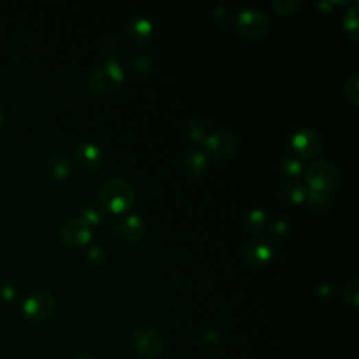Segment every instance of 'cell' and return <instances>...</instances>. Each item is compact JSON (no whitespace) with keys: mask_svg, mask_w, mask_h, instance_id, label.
<instances>
[{"mask_svg":"<svg viewBox=\"0 0 359 359\" xmlns=\"http://www.w3.org/2000/svg\"><path fill=\"white\" fill-rule=\"evenodd\" d=\"M97 198L107 212L125 213L135 202V189L124 178H110L100 185Z\"/></svg>","mask_w":359,"mask_h":359,"instance_id":"6da1fadb","label":"cell"},{"mask_svg":"<svg viewBox=\"0 0 359 359\" xmlns=\"http://www.w3.org/2000/svg\"><path fill=\"white\" fill-rule=\"evenodd\" d=\"M306 185L310 189L324 194H333L341 185V173L333 161L327 159H317L306 169Z\"/></svg>","mask_w":359,"mask_h":359,"instance_id":"7a4b0ae2","label":"cell"},{"mask_svg":"<svg viewBox=\"0 0 359 359\" xmlns=\"http://www.w3.org/2000/svg\"><path fill=\"white\" fill-rule=\"evenodd\" d=\"M124 82V69L117 60H107L94 68L89 76L87 86L90 91L99 95L111 94Z\"/></svg>","mask_w":359,"mask_h":359,"instance_id":"3957f363","label":"cell"},{"mask_svg":"<svg viewBox=\"0 0 359 359\" xmlns=\"http://www.w3.org/2000/svg\"><path fill=\"white\" fill-rule=\"evenodd\" d=\"M235 28L242 37L257 40L264 37L270 30L268 16L258 9L247 8L240 10L235 19Z\"/></svg>","mask_w":359,"mask_h":359,"instance_id":"277c9868","label":"cell"},{"mask_svg":"<svg viewBox=\"0 0 359 359\" xmlns=\"http://www.w3.org/2000/svg\"><path fill=\"white\" fill-rule=\"evenodd\" d=\"M110 231L124 242H139L145 235L146 224L141 215L126 213L110 222Z\"/></svg>","mask_w":359,"mask_h":359,"instance_id":"5b68a950","label":"cell"},{"mask_svg":"<svg viewBox=\"0 0 359 359\" xmlns=\"http://www.w3.org/2000/svg\"><path fill=\"white\" fill-rule=\"evenodd\" d=\"M290 145L295 156L302 159H314L323 150V138L316 129L302 128L293 134Z\"/></svg>","mask_w":359,"mask_h":359,"instance_id":"8992f818","label":"cell"},{"mask_svg":"<svg viewBox=\"0 0 359 359\" xmlns=\"http://www.w3.org/2000/svg\"><path fill=\"white\" fill-rule=\"evenodd\" d=\"M134 349L146 359H154L163 352V338L152 327H139L132 333L130 337Z\"/></svg>","mask_w":359,"mask_h":359,"instance_id":"52a82bcc","label":"cell"},{"mask_svg":"<svg viewBox=\"0 0 359 359\" xmlns=\"http://www.w3.org/2000/svg\"><path fill=\"white\" fill-rule=\"evenodd\" d=\"M56 309V301L48 292H36L23 303V312L31 321H44Z\"/></svg>","mask_w":359,"mask_h":359,"instance_id":"ba28073f","label":"cell"},{"mask_svg":"<svg viewBox=\"0 0 359 359\" xmlns=\"http://www.w3.org/2000/svg\"><path fill=\"white\" fill-rule=\"evenodd\" d=\"M60 240L69 247H82L91 240L93 226L80 216L65 220L60 227Z\"/></svg>","mask_w":359,"mask_h":359,"instance_id":"9c48e42d","label":"cell"},{"mask_svg":"<svg viewBox=\"0 0 359 359\" xmlns=\"http://www.w3.org/2000/svg\"><path fill=\"white\" fill-rule=\"evenodd\" d=\"M202 143L212 157L227 159L238 149V137L229 130H218L208 135Z\"/></svg>","mask_w":359,"mask_h":359,"instance_id":"30bf717a","label":"cell"},{"mask_svg":"<svg viewBox=\"0 0 359 359\" xmlns=\"http://www.w3.org/2000/svg\"><path fill=\"white\" fill-rule=\"evenodd\" d=\"M244 259L253 268L266 267L274 257V247L270 240L264 238H254L244 246Z\"/></svg>","mask_w":359,"mask_h":359,"instance_id":"8fae6325","label":"cell"},{"mask_svg":"<svg viewBox=\"0 0 359 359\" xmlns=\"http://www.w3.org/2000/svg\"><path fill=\"white\" fill-rule=\"evenodd\" d=\"M153 23L148 17L135 16L129 20L126 25V37L132 44L138 47H145L150 43L153 37Z\"/></svg>","mask_w":359,"mask_h":359,"instance_id":"7c38bea8","label":"cell"},{"mask_svg":"<svg viewBox=\"0 0 359 359\" xmlns=\"http://www.w3.org/2000/svg\"><path fill=\"white\" fill-rule=\"evenodd\" d=\"M75 159L82 170L94 173L103 165V152L97 145L84 142L75 149Z\"/></svg>","mask_w":359,"mask_h":359,"instance_id":"4fadbf2b","label":"cell"},{"mask_svg":"<svg viewBox=\"0 0 359 359\" xmlns=\"http://www.w3.org/2000/svg\"><path fill=\"white\" fill-rule=\"evenodd\" d=\"M181 165H183V172L185 173V176L192 177V178L198 177L205 172V169L208 166L207 153L195 146L188 148L183 156Z\"/></svg>","mask_w":359,"mask_h":359,"instance_id":"5bb4252c","label":"cell"},{"mask_svg":"<svg viewBox=\"0 0 359 359\" xmlns=\"http://www.w3.org/2000/svg\"><path fill=\"white\" fill-rule=\"evenodd\" d=\"M306 194H308V185L298 180L288 181L281 189L282 200L286 204H292V205H299L303 201H306Z\"/></svg>","mask_w":359,"mask_h":359,"instance_id":"9a60e30c","label":"cell"},{"mask_svg":"<svg viewBox=\"0 0 359 359\" xmlns=\"http://www.w3.org/2000/svg\"><path fill=\"white\" fill-rule=\"evenodd\" d=\"M243 223L246 229L253 233V235H261L267 229L268 218L267 213L259 209V208H253L244 213Z\"/></svg>","mask_w":359,"mask_h":359,"instance_id":"2e32d148","label":"cell"},{"mask_svg":"<svg viewBox=\"0 0 359 359\" xmlns=\"http://www.w3.org/2000/svg\"><path fill=\"white\" fill-rule=\"evenodd\" d=\"M183 130H184V135L195 142V143H201L205 141V138L208 137V129L207 125L204 124L202 119L200 118H188L184 125H183Z\"/></svg>","mask_w":359,"mask_h":359,"instance_id":"e0dca14e","label":"cell"},{"mask_svg":"<svg viewBox=\"0 0 359 359\" xmlns=\"http://www.w3.org/2000/svg\"><path fill=\"white\" fill-rule=\"evenodd\" d=\"M72 166L65 154H52L48 159V172L56 180H65L71 174Z\"/></svg>","mask_w":359,"mask_h":359,"instance_id":"ac0fdd59","label":"cell"},{"mask_svg":"<svg viewBox=\"0 0 359 359\" xmlns=\"http://www.w3.org/2000/svg\"><path fill=\"white\" fill-rule=\"evenodd\" d=\"M80 212H82L80 218L84 219L90 226L100 224L107 218V211L100 204H95V202L83 204L80 207Z\"/></svg>","mask_w":359,"mask_h":359,"instance_id":"d6986e66","label":"cell"},{"mask_svg":"<svg viewBox=\"0 0 359 359\" xmlns=\"http://www.w3.org/2000/svg\"><path fill=\"white\" fill-rule=\"evenodd\" d=\"M281 172L288 177H299L303 173V161L295 156V154H288L283 156L279 161Z\"/></svg>","mask_w":359,"mask_h":359,"instance_id":"ffe728a7","label":"cell"},{"mask_svg":"<svg viewBox=\"0 0 359 359\" xmlns=\"http://www.w3.org/2000/svg\"><path fill=\"white\" fill-rule=\"evenodd\" d=\"M343 27L347 32V36L354 40L358 41L359 36H358V8L356 3L349 6L348 10L344 14V20H343Z\"/></svg>","mask_w":359,"mask_h":359,"instance_id":"44dd1931","label":"cell"},{"mask_svg":"<svg viewBox=\"0 0 359 359\" xmlns=\"http://www.w3.org/2000/svg\"><path fill=\"white\" fill-rule=\"evenodd\" d=\"M343 299L344 302L351 306L356 308L359 303V279L356 277L348 279L343 289Z\"/></svg>","mask_w":359,"mask_h":359,"instance_id":"7402d4cb","label":"cell"},{"mask_svg":"<svg viewBox=\"0 0 359 359\" xmlns=\"http://www.w3.org/2000/svg\"><path fill=\"white\" fill-rule=\"evenodd\" d=\"M344 93H345L348 102H351L354 106L359 104V73L358 72H354L347 78L345 86H344Z\"/></svg>","mask_w":359,"mask_h":359,"instance_id":"603a6c76","label":"cell"},{"mask_svg":"<svg viewBox=\"0 0 359 359\" xmlns=\"http://www.w3.org/2000/svg\"><path fill=\"white\" fill-rule=\"evenodd\" d=\"M128 67L138 75H148L152 69V62L145 55H129Z\"/></svg>","mask_w":359,"mask_h":359,"instance_id":"cb8c5ba5","label":"cell"},{"mask_svg":"<svg viewBox=\"0 0 359 359\" xmlns=\"http://www.w3.org/2000/svg\"><path fill=\"white\" fill-rule=\"evenodd\" d=\"M273 6L277 13L289 16L297 13L303 6V0H273Z\"/></svg>","mask_w":359,"mask_h":359,"instance_id":"d4e9b609","label":"cell"},{"mask_svg":"<svg viewBox=\"0 0 359 359\" xmlns=\"http://www.w3.org/2000/svg\"><path fill=\"white\" fill-rule=\"evenodd\" d=\"M306 201L309 202L310 207L317 208V209H323V208H327L330 205V195L308 188Z\"/></svg>","mask_w":359,"mask_h":359,"instance_id":"484cf974","label":"cell"},{"mask_svg":"<svg viewBox=\"0 0 359 359\" xmlns=\"http://www.w3.org/2000/svg\"><path fill=\"white\" fill-rule=\"evenodd\" d=\"M289 233V223L285 219H277L268 227V235L271 240H282Z\"/></svg>","mask_w":359,"mask_h":359,"instance_id":"4316f807","label":"cell"},{"mask_svg":"<svg viewBox=\"0 0 359 359\" xmlns=\"http://www.w3.org/2000/svg\"><path fill=\"white\" fill-rule=\"evenodd\" d=\"M86 257H87L89 263L91 266H94V267H100L107 261V253H106V250L102 246H91V247H89V250L86 253Z\"/></svg>","mask_w":359,"mask_h":359,"instance_id":"83f0119b","label":"cell"},{"mask_svg":"<svg viewBox=\"0 0 359 359\" xmlns=\"http://www.w3.org/2000/svg\"><path fill=\"white\" fill-rule=\"evenodd\" d=\"M103 52H104V55H106V58H107L108 60H115V56H117V52H118L117 41H115L114 38H110V40L104 44Z\"/></svg>","mask_w":359,"mask_h":359,"instance_id":"f1b7e54d","label":"cell"},{"mask_svg":"<svg viewBox=\"0 0 359 359\" xmlns=\"http://www.w3.org/2000/svg\"><path fill=\"white\" fill-rule=\"evenodd\" d=\"M332 292H333V288H332V285L329 282H321L320 285H317V293L323 298L330 297Z\"/></svg>","mask_w":359,"mask_h":359,"instance_id":"f546056e","label":"cell"},{"mask_svg":"<svg viewBox=\"0 0 359 359\" xmlns=\"http://www.w3.org/2000/svg\"><path fill=\"white\" fill-rule=\"evenodd\" d=\"M316 6L321 10V12H330L333 9V6H336V2H329V0H325V2H319L316 3Z\"/></svg>","mask_w":359,"mask_h":359,"instance_id":"4dcf8cb0","label":"cell"},{"mask_svg":"<svg viewBox=\"0 0 359 359\" xmlns=\"http://www.w3.org/2000/svg\"><path fill=\"white\" fill-rule=\"evenodd\" d=\"M213 16H215V19H218V20H223V19H226V16H227V9H226L224 6H219V8L215 9Z\"/></svg>","mask_w":359,"mask_h":359,"instance_id":"1f68e13d","label":"cell"},{"mask_svg":"<svg viewBox=\"0 0 359 359\" xmlns=\"http://www.w3.org/2000/svg\"><path fill=\"white\" fill-rule=\"evenodd\" d=\"M202 341L207 343V344H215L218 341V338H216V334L213 332H208L207 334H204Z\"/></svg>","mask_w":359,"mask_h":359,"instance_id":"d6a6232c","label":"cell"},{"mask_svg":"<svg viewBox=\"0 0 359 359\" xmlns=\"http://www.w3.org/2000/svg\"><path fill=\"white\" fill-rule=\"evenodd\" d=\"M2 292H3V297L8 298V299H12L14 297V289L10 285H8V283L3 286Z\"/></svg>","mask_w":359,"mask_h":359,"instance_id":"836d02e7","label":"cell"},{"mask_svg":"<svg viewBox=\"0 0 359 359\" xmlns=\"http://www.w3.org/2000/svg\"><path fill=\"white\" fill-rule=\"evenodd\" d=\"M76 359H95L91 354H82L80 356H78Z\"/></svg>","mask_w":359,"mask_h":359,"instance_id":"e575fe53","label":"cell"},{"mask_svg":"<svg viewBox=\"0 0 359 359\" xmlns=\"http://www.w3.org/2000/svg\"><path fill=\"white\" fill-rule=\"evenodd\" d=\"M3 119H5V115H3V113H2V111H0V126L3 125Z\"/></svg>","mask_w":359,"mask_h":359,"instance_id":"d590c367","label":"cell"}]
</instances>
